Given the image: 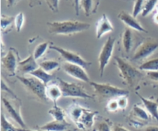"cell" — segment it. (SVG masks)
Here are the masks:
<instances>
[{"instance_id": "cell-42", "label": "cell", "mask_w": 158, "mask_h": 131, "mask_svg": "<svg viewBox=\"0 0 158 131\" xmlns=\"http://www.w3.org/2000/svg\"><path fill=\"white\" fill-rule=\"evenodd\" d=\"M143 131H158V126H148L144 128Z\"/></svg>"}, {"instance_id": "cell-43", "label": "cell", "mask_w": 158, "mask_h": 131, "mask_svg": "<svg viewBox=\"0 0 158 131\" xmlns=\"http://www.w3.org/2000/svg\"><path fill=\"white\" fill-rule=\"evenodd\" d=\"M154 22L158 25V12L154 15Z\"/></svg>"}, {"instance_id": "cell-39", "label": "cell", "mask_w": 158, "mask_h": 131, "mask_svg": "<svg viewBox=\"0 0 158 131\" xmlns=\"http://www.w3.org/2000/svg\"><path fill=\"white\" fill-rule=\"evenodd\" d=\"M112 131H130L129 129H127V128H125L124 126H122L120 125H115L113 128Z\"/></svg>"}, {"instance_id": "cell-27", "label": "cell", "mask_w": 158, "mask_h": 131, "mask_svg": "<svg viewBox=\"0 0 158 131\" xmlns=\"http://www.w3.org/2000/svg\"><path fill=\"white\" fill-rule=\"evenodd\" d=\"M158 0H145L144 6H143V11H142V15L147 16L149 15L151 12L154 9V8L157 6Z\"/></svg>"}, {"instance_id": "cell-4", "label": "cell", "mask_w": 158, "mask_h": 131, "mask_svg": "<svg viewBox=\"0 0 158 131\" xmlns=\"http://www.w3.org/2000/svg\"><path fill=\"white\" fill-rule=\"evenodd\" d=\"M16 77L20 83L23 85L26 91L29 92L31 95L43 103H47L49 101L46 92V85H45L43 82L32 76H16Z\"/></svg>"}, {"instance_id": "cell-24", "label": "cell", "mask_w": 158, "mask_h": 131, "mask_svg": "<svg viewBox=\"0 0 158 131\" xmlns=\"http://www.w3.org/2000/svg\"><path fill=\"white\" fill-rule=\"evenodd\" d=\"M139 69L142 71H146V72L158 71V58L147 60L140 65Z\"/></svg>"}, {"instance_id": "cell-38", "label": "cell", "mask_w": 158, "mask_h": 131, "mask_svg": "<svg viewBox=\"0 0 158 131\" xmlns=\"http://www.w3.org/2000/svg\"><path fill=\"white\" fill-rule=\"evenodd\" d=\"M73 1V5L74 7V10H75L76 15H78L79 13H80V0H72Z\"/></svg>"}, {"instance_id": "cell-12", "label": "cell", "mask_w": 158, "mask_h": 131, "mask_svg": "<svg viewBox=\"0 0 158 131\" xmlns=\"http://www.w3.org/2000/svg\"><path fill=\"white\" fill-rule=\"evenodd\" d=\"M2 101L5 109L7 111L11 118L15 123H18L21 126L22 129H26V125L25 123V121L23 120V117H22L21 112H20V105L18 104V103H12L9 100L4 98V97H2Z\"/></svg>"}, {"instance_id": "cell-45", "label": "cell", "mask_w": 158, "mask_h": 131, "mask_svg": "<svg viewBox=\"0 0 158 131\" xmlns=\"http://www.w3.org/2000/svg\"><path fill=\"white\" fill-rule=\"evenodd\" d=\"M157 12H158V6H157Z\"/></svg>"}, {"instance_id": "cell-6", "label": "cell", "mask_w": 158, "mask_h": 131, "mask_svg": "<svg viewBox=\"0 0 158 131\" xmlns=\"http://www.w3.org/2000/svg\"><path fill=\"white\" fill-rule=\"evenodd\" d=\"M59 85L63 92V97H72V98L91 99L92 96L84 90L82 86L74 83L66 82L62 79H57Z\"/></svg>"}, {"instance_id": "cell-35", "label": "cell", "mask_w": 158, "mask_h": 131, "mask_svg": "<svg viewBox=\"0 0 158 131\" xmlns=\"http://www.w3.org/2000/svg\"><path fill=\"white\" fill-rule=\"evenodd\" d=\"M1 88H2V91H6L8 93H9L11 96H13L15 100H19V99L16 96V95L14 93L13 91H12V89H11L8 86V85L5 83L4 80H2V81H1Z\"/></svg>"}, {"instance_id": "cell-17", "label": "cell", "mask_w": 158, "mask_h": 131, "mask_svg": "<svg viewBox=\"0 0 158 131\" xmlns=\"http://www.w3.org/2000/svg\"><path fill=\"white\" fill-rule=\"evenodd\" d=\"M46 96L48 100L53 102V103H56V102L63 97V92L60 88V85L50 83L46 85Z\"/></svg>"}, {"instance_id": "cell-5", "label": "cell", "mask_w": 158, "mask_h": 131, "mask_svg": "<svg viewBox=\"0 0 158 131\" xmlns=\"http://www.w3.org/2000/svg\"><path fill=\"white\" fill-rule=\"evenodd\" d=\"M89 84L93 86L96 96L101 100H111L122 96H128L129 92L123 88L117 87L109 83H97L91 81Z\"/></svg>"}, {"instance_id": "cell-26", "label": "cell", "mask_w": 158, "mask_h": 131, "mask_svg": "<svg viewBox=\"0 0 158 131\" xmlns=\"http://www.w3.org/2000/svg\"><path fill=\"white\" fill-rule=\"evenodd\" d=\"M60 64L59 62L56 61V60H45V61L41 62L40 63V66L41 68H43L45 71L49 72H52L55 69H57L60 67Z\"/></svg>"}, {"instance_id": "cell-34", "label": "cell", "mask_w": 158, "mask_h": 131, "mask_svg": "<svg viewBox=\"0 0 158 131\" xmlns=\"http://www.w3.org/2000/svg\"><path fill=\"white\" fill-rule=\"evenodd\" d=\"M48 7L53 12H57L59 11V2L60 0H45Z\"/></svg>"}, {"instance_id": "cell-11", "label": "cell", "mask_w": 158, "mask_h": 131, "mask_svg": "<svg viewBox=\"0 0 158 131\" xmlns=\"http://www.w3.org/2000/svg\"><path fill=\"white\" fill-rule=\"evenodd\" d=\"M62 69L66 73L72 76L73 78H75L80 81L85 82V83H90L91 82L90 78L84 68L79 65L65 62L62 64Z\"/></svg>"}, {"instance_id": "cell-14", "label": "cell", "mask_w": 158, "mask_h": 131, "mask_svg": "<svg viewBox=\"0 0 158 131\" xmlns=\"http://www.w3.org/2000/svg\"><path fill=\"white\" fill-rule=\"evenodd\" d=\"M118 18L120 20H121L124 24H126L131 29L139 31V32H148V31L137 21V18L133 16V15H131L130 13H128L126 11H121L118 14Z\"/></svg>"}, {"instance_id": "cell-41", "label": "cell", "mask_w": 158, "mask_h": 131, "mask_svg": "<svg viewBox=\"0 0 158 131\" xmlns=\"http://www.w3.org/2000/svg\"><path fill=\"white\" fill-rule=\"evenodd\" d=\"M21 0H6V3H7L8 7H11V6H14L20 2Z\"/></svg>"}, {"instance_id": "cell-16", "label": "cell", "mask_w": 158, "mask_h": 131, "mask_svg": "<svg viewBox=\"0 0 158 131\" xmlns=\"http://www.w3.org/2000/svg\"><path fill=\"white\" fill-rule=\"evenodd\" d=\"M137 96H139V98L140 99V100L143 103V106H144L145 109L148 112V113L151 115V117H152L153 118L155 119L158 122V103L157 102L154 101V100H150V99L145 98V97L142 96L140 94H139L138 92H136Z\"/></svg>"}, {"instance_id": "cell-18", "label": "cell", "mask_w": 158, "mask_h": 131, "mask_svg": "<svg viewBox=\"0 0 158 131\" xmlns=\"http://www.w3.org/2000/svg\"><path fill=\"white\" fill-rule=\"evenodd\" d=\"M68 124L66 122H60L57 120L48 122L46 124L40 126L38 129L43 131H66L68 129Z\"/></svg>"}, {"instance_id": "cell-32", "label": "cell", "mask_w": 158, "mask_h": 131, "mask_svg": "<svg viewBox=\"0 0 158 131\" xmlns=\"http://www.w3.org/2000/svg\"><path fill=\"white\" fill-rule=\"evenodd\" d=\"M106 109L110 113H115L120 109L117 98L111 99L108 101L107 104H106Z\"/></svg>"}, {"instance_id": "cell-3", "label": "cell", "mask_w": 158, "mask_h": 131, "mask_svg": "<svg viewBox=\"0 0 158 131\" xmlns=\"http://www.w3.org/2000/svg\"><path fill=\"white\" fill-rule=\"evenodd\" d=\"M114 59L117 63V68L120 71V75L123 79L124 84L131 87H134V86H136L143 76L141 71L138 69H136L134 66L130 64L128 62H127L121 57L116 56Z\"/></svg>"}, {"instance_id": "cell-44", "label": "cell", "mask_w": 158, "mask_h": 131, "mask_svg": "<svg viewBox=\"0 0 158 131\" xmlns=\"http://www.w3.org/2000/svg\"><path fill=\"white\" fill-rule=\"evenodd\" d=\"M19 131H43V130H40V129H37V130H34V129H19Z\"/></svg>"}, {"instance_id": "cell-40", "label": "cell", "mask_w": 158, "mask_h": 131, "mask_svg": "<svg viewBox=\"0 0 158 131\" xmlns=\"http://www.w3.org/2000/svg\"><path fill=\"white\" fill-rule=\"evenodd\" d=\"M40 4H41V2H40V0H29V6L31 8H33L36 6H40Z\"/></svg>"}, {"instance_id": "cell-22", "label": "cell", "mask_w": 158, "mask_h": 131, "mask_svg": "<svg viewBox=\"0 0 158 131\" xmlns=\"http://www.w3.org/2000/svg\"><path fill=\"white\" fill-rule=\"evenodd\" d=\"M132 115L135 118L143 121H148L151 118V115L148 113V111L137 104H135L133 106Z\"/></svg>"}, {"instance_id": "cell-2", "label": "cell", "mask_w": 158, "mask_h": 131, "mask_svg": "<svg viewBox=\"0 0 158 131\" xmlns=\"http://www.w3.org/2000/svg\"><path fill=\"white\" fill-rule=\"evenodd\" d=\"M68 113L71 120L80 129H90L94 125L95 117L98 112L92 111L73 103L68 109Z\"/></svg>"}, {"instance_id": "cell-7", "label": "cell", "mask_w": 158, "mask_h": 131, "mask_svg": "<svg viewBox=\"0 0 158 131\" xmlns=\"http://www.w3.org/2000/svg\"><path fill=\"white\" fill-rule=\"evenodd\" d=\"M116 39L114 37H108L106 41L103 44L98 56L99 62V72L100 76H103L104 74L105 69L109 64L110 59L114 52V46H115Z\"/></svg>"}, {"instance_id": "cell-1", "label": "cell", "mask_w": 158, "mask_h": 131, "mask_svg": "<svg viewBox=\"0 0 158 131\" xmlns=\"http://www.w3.org/2000/svg\"><path fill=\"white\" fill-rule=\"evenodd\" d=\"M48 32L54 35H73L83 32L90 27V24L78 20L48 22Z\"/></svg>"}, {"instance_id": "cell-13", "label": "cell", "mask_w": 158, "mask_h": 131, "mask_svg": "<svg viewBox=\"0 0 158 131\" xmlns=\"http://www.w3.org/2000/svg\"><path fill=\"white\" fill-rule=\"evenodd\" d=\"M114 30V26H113L112 23H111V22L108 18L107 15L106 14H103L100 19L97 21V25H96V35H97V39H100L105 34L113 32Z\"/></svg>"}, {"instance_id": "cell-37", "label": "cell", "mask_w": 158, "mask_h": 131, "mask_svg": "<svg viewBox=\"0 0 158 131\" xmlns=\"http://www.w3.org/2000/svg\"><path fill=\"white\" fill-rule=\"evenodd\" d=\"M147 76L153 81L158 82V71H152V72H147Z\"/></svg>"}, {"instance_id": "cell-28", "label": "cell", "mask_w": 158, "mask_h": 131, "mask_svg": "<svg viewBox=\"0 0 158 131\" xmlns=\"http://www.w3.org/2000/svg\"><path fill=\"white\" fill-rule=\"evenodd\" d=\"M1 131H19L9 120L6 119L4 114H1Z\"/></svg>"}, {"instance_id": "cell-8", "label": "cell", "mask_w": 158, "mask_h": 131, "mask_svg": "<svg viewBox=\"0 0 158 131\" xmlns=\"http://www.w3.org/2000/svg\"><path fill=\"white\" fill-rule=\"evenodd\" d=\"M49 49L55 50L61 55L62 58L65 60L66 62L69 63H73V64H77L79 66H82L84 69L89 67L92 63L90 62L87 61V60L84 59L83 57L78 53L73 52V51L67 50V49H64V48L60 47L58 46H55V45H52L49 46Z\"/></svg>"}, {"instance_id": "cell-30", "label": "cell", "mask_w": 158, "mask_h": 131, "mask_svg": "<svg viewBox=\"0 0 158 131\" xmlns=\"http://www.w3.org/2000/svg\"><path fill=\"white\" fill-rule=\"evenodd\" d=\"M25 22V16L23 12H19V13L17 14L15 17V20H14V24H15V29L18 32H19L22 30L23 27V25H24Z\"/></svg>"}, {"instance_id": "cell-19", "label": "cell", "mask_w": 158, "mask_h": 131, "mask_svg": "<svg viewBox=\"0 0 158 131\" xmlns=\"http://www.w3.org/2000/svg\"><path fill=\"white\" fill-rule=\"evenodd\" d=\"M100 2V0H80V9H83L86 16H89L97 12Z\"/></svg>"}, {"instance_id": "cell-20", "label": "cell", "mask_w": 158, "mask_h": 131, "mask_svg": "<svg viewBox=\"0 0 158 131\" xmlns=\"http://www.w3.org/2000/svg\"><path fill=\"white\" fill-rule=\"evenodd\" d=\"M30 76L35 77L36 79L40 80V81L43 82L45 85H48L52 80H53L54 76L52 73H49V72L45 71L43 68H41L40 66L39 68H37L35 70H34L33 72H31L29 74Z\"/></svg>"}, {"instance_id": "cell-21", "label": "cell", "mask_w": 158, "mask_h": 131, "mask_svg": "<svg viewBox=\"0 0 158 131\" xmlns=\"http://www.w3.org/2000/svg\"><path fill=\"white\" fill-rule=\"evenodd\" d=\"M122 43L125 52L127 53L131 52L133 46V33L131 28L127 27L125 29L122 35Z\"/></svg>"}, {"instance_id": "cell-9", "label": "cell", "mask_w": 158, "mask_h": 131, "mask_svg": "<svg viewBox=\"0 0 158 131\" xmlns=\"http://www.w3.org/2000/svg\"><path fill=\"white\" fill-rule=\"evenodd\" d=\"M158 49V41L152 39L143 41L136 49L132 59L134 61H140L151 56Z\"/></svg>"}, {"instance_id": "cell-10", "label": "cell", "mask_w": 158, "mask_h": 131, "mask_svg": "<svg viewBox=\"0 0 158 131\" xmlns=\"http://www.w3.org/2000/svg\"><path fill=\"white\" fill-rule=\"evenodd\" d=\"M19 53L15 48H9L7 53L2 57V65L10 76H15L19 63Z\"/></svg>"}, {"instance_id": "cell-31", "label": "cell", "mask_w": 158, "mask_h": 131, "mask_svg": "<svg viewBox=\"0 0 158 131\" xmlns=\"http://www.w3.org/2000/svg\"><path fill=\"white\" fill-rule=\"evenodd\" d=\"M144 2L145 0H135L134 8H133V16L136 18L140 12H142L143 6H144Z\"/></svg>"}, {"instance_id": "cell-15", "label": "cell", "mask_w": 158, "mask_h": 131, "mask_svg": "<svg viewBox=\"0 0 158 131\" xmlns=\"http://www.w3.org/2000/svg\"><path fill=\"white\" fill-rule=\"evenodd\" d=\"M39 67H40V64L37 63L36 59L34 58L33 55L32 54L25 59L20 60L17 70L23 74H30Z\"/></svg>"}, {"instance_id": "cell-36", "label": "cell", "mask_w": 158, "mask_h": 131, "mask_svg": "<svg viewBox=\"0 0 158 131\" xmlns=\"http://www.w3.org/2000/svg\"><path fill=\"white\" fill-rule=\"evenodd\" d=\"M97 129V131H112L110 126L106 122H101L99 123Z\"/></svg>"}, {"instance_id": "cell-23", "label": "cell", "mask_w": 158, "mask_h": 131, "mask_svg": "<svg viewBox=\"0 0 158 131\" xmlns=\"http://www.w3.org/2000/svg\"><path fill=\"white\" fill-rule=\"evenodd\" d=\"M49 115H51L54 120L60 122H66V114L61 107L57 105V103H54V106L48 111Z\"/></svg>"}, {"instance_id": "cell-33", "label": "cell", "mask_w": 158, "mask_h": 131, "mask_svg": "<svg viewBox=\"0 0 158 131\" xmlns=\"http://www.w3.org/2000/svg\"><path fill=\"white\" fill-rule=\"evenodd\" d=\"M117 103H118L119 108L121 110L126 109L128 105V96H122L117 98Z\"/></svg>"}, {"instance_id": "cell-29", "label": "cell", "mask_w": 158, "mask_h": 131, "mask_svg": "<svg viewBox=\"0 0 158 131\" xmlns=\"http://www.w3.org/2000/svg\"><path fill=\"white\" fill-rule=\"evenodd\" d=\"M15 17L9 16V15H2L1 17V29L2 31H7L9 28L11 27L12 23H14Z\"/></svg>"}, {"instance_id": "cell-25", "label": "cell", "mask_w": 158, "mask_h": 131, "mask_svg": "<svg viewBox=\"0 0 158 131\" xmlns=\"http://www.w3.org/2000/svg\"><path fill=\"white\" fill-rule=\"evenodd\" d=\"M49 46H49V43L48 42H43V43H41L39 45H37L35 46V49H34L33 53H32L34 58L36 60L40 59L46 53V50H47Z\"/></svg>"}]
</instances>
